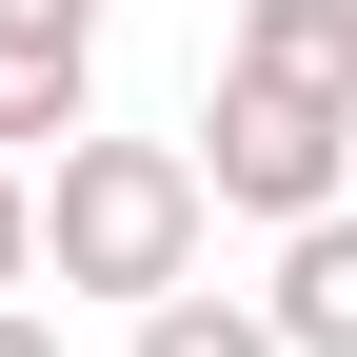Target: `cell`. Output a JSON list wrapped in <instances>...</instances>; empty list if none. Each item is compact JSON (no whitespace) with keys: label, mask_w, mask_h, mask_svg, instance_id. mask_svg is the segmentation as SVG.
<instances>
[{"label":"cell","mask_w":357,"mask_h":357,"mask_svg":"<svg viewBox=\"0 0 357 357\" xmlns=\"http://www.w3.org/2000/svg\"><path fill=\"white\" fill-rule=\"evenodd\" d=\"M0 357H60V318H40V298H0Z\"/></svg>","instance_id":"obj_8"},{"label":"cell","mask_w":357,"mask_h":357,"mask_svg":"<svg viewBox=\"0 0 357 357\" xmlns=\"http://www.w3.org/2000/svg\"><path fill=\"white\" fill-rule=\"evenodd\" d=\"M199 199H238V218H318L357 199V100H298V79H238L218 60V100H199Z\"/></svg>","instance_id":"obj_2"},{"label":"cell","mask_w":357,"mask_h":357,"mask_svg":"<svg viewBox=\"0 0 357 357\" xmlns=\"http://www.w3.org/2000/svg\"><path fill=\"white\" fill-rule=\"evenodd\" d=\"M199 159L178 139H60V178H40V278L60 298H178L199 278Z\"/></svg>","instance_id":"obj_1"},{"label":"cell","mask_w":357,"mask_h":357,"mask_svg":"<svg viewBox=\"0 0 357 357\" xmlns=\"http://www.w3.org/2000/svg\"><path fill=\"white\" fill-rule=\"evenodd\" d=\"M139 357H298V337L258 318V298H199L178 278V298H139Z\"/></svg>","instance_id":"obj_6"},{"label":"cell","mask_w":357,"mask_h":357,"mask_svg":"<svg viewBox=\"0 0 357 357\" xmlns=\"http://www.w3.org/2000/svg\"><path fill=\"white\" fill-rule=\"evenodd\" d=\"M79 100H100V40L0 20V159H20V139H79Z\"/></svg>","instance_id":"obj_5"},{"label":"cell","mask_w":357,"mask_h":357,"mask_svg":"<svg viewBox=\"0 0 357 357\" xmlns=\"http://www.w3.org/2000/svg\"><path fill=\"white\" fill-rule=\"evenodd\" d=\"M298 357H357V199H318V218H278V298H258Z\"/></svg>","instance_id":"obj_3"},{"label":"cell","mask_w":357,"mask_h":357,"mask_svg":"<svg viewBox=\"0 0 357 357\" xmlns=\"http://www.w3.org/2000/svg\"><path fill=\"white\" fill-rule=\"evenodd\" d=\"M20 278H40V178L0 159V298H20Z\"/></svg>","instance_id":"obj_7"},{"label":"cell","mask_w":357,"mask_h":357,"mask_svg":"<svg viewBox=\"0 0 357 357\" xmlns=\"http://www.w3.org/2000/svg\"><path fill=\"white\" fill-rule=\"evenodd\" d=\"M0 20H60V40H100V0H0Z\"/></svg>","instance_id":"obj_9"},{"label":"cell","mask_w":357,"mask_h":357,"mask_svg":"<svg viewBox=\"0 0 357 357\" xmlns=\"http://www.w3.org/2000/svg\"><path fill=\"white\" fill-rule=\"evenodd\" d=\"M218 60L238 79H298V100H357V0H238Z\"/></svg>","instance_id":"obj_4"}]
</instances>
